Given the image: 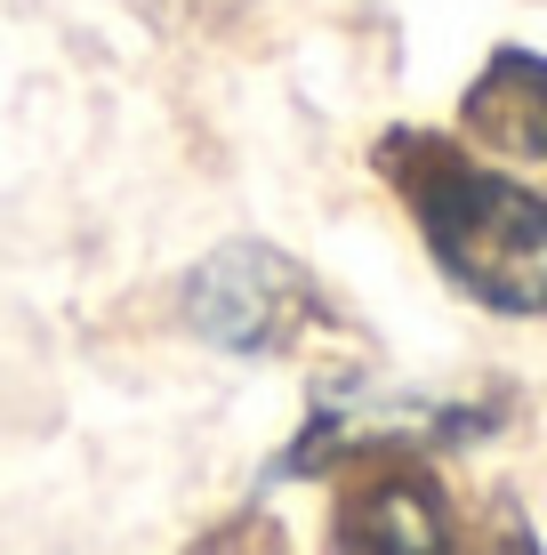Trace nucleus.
I'll return each mask as SVG.
<instances>
[{"label":"nucleus","mask_w":547,"mask_h":555,"mask_svg":"<svg viewBox=\"0 0 547 555\" xmlns=\"http://www.w3.org/2000/svg\"><path fill=\"white\" fill-rule=\"evenodd\" d=\"M379 169L411 194L427 250L467 298L499 314H547V202L516 178H492L435 138H387Z\"/></svg>","instance_id":"f257e3e1"},{"label":"nucleus","mask_w":547,"mask_h":555,"mask_svg":"<svg viewBox=\"0 0 547 555\" xmlns=\"http://www.w3.org/2000/svg\"><path fill=\"white\" fill-rule=\"evenodd\" d=\"M185 322L225 354H290L298 338H314L330 322V306H323V291L307 282L298 258L266 250V242H234V250L194 266Z\"/></svg>","instance_id":"f03ea898"},{"label":"nucleus","mask_w":547,"mask_h":555,"mask_svg":"<svg viewBox=\"0 0 547 555\" xmlns=\"http://www.w3.org/2000/svg\"><path fill=\"white\" fill-rule=\"evenodd\" d=\"M330 555H459L451 547L443 491L419 467H379L338 500Z\"/></svg>","instance_id":"7ed1b4c3"},{"label":"nucleus","mask_w":547,"mask_h":555,"mask_svg":"<svg viewBox=\"0 0 547 555\" xmlns=\"http://www.w3.org/2000/svg\"><path fill=\"white\" fill-rule=\"evenodd\" d=\"M459 121L476 129L483 145L523 153V162H547V56L532 49H499L483 65V81L467 89Z\"/></svg>","instance_id":"20e7f679"}]
</instances>
